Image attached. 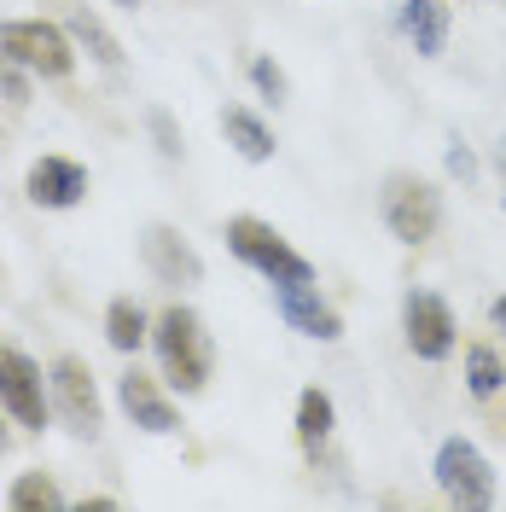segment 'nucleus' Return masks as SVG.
I'll return each mask as SVG.
<instances>
[{
    "label": "nucleus",
    "instance_id": "1",
    "mask_svg": "<svg viewBox=\"0 0 506 512\" xmlns=\"http://www.w3.org/2000/svg\"><path fill=\"white\" fill-rule=\"evenodd\" d=\"M152 373H158L181 402L187 396H204L210 379H216V338H210V326L204 315L192 309L187 297H169L158 315H152Z\"/></svg>",
    "mask_w": 506,
    "mask_h": 512
},
{
    "label": "nucleus",
    "instance_id": "2",
    "mask_svg": "<svg viewBox=\"0 0 506 512\" xmlns=\"http://www.w3.org/2000/svg\"><path fill=\"white\" fill-rule=\"evenodd\" d=\"M431 483L454 512H489L501 501V472L483 454V443L466 437V431H448L443 443L431 448Z\"/></svg>",
    "mask_w": 506,
    "mask_h": 512
},
{
    "label": "nucleus",
    "instance_id": "3",
    "mask_svg": "<svg viewBox=\"0 0 506 512\" xmlns=\"http://www.w3.org/2000/svg\"><path fill=\"white\" fill-rule=\"evenodd\" d=\"M379 222L402 251L431 245L437 227H443V187L419 169H390L379 181Z\"/></svg>",
    "mask_w": 506,
    "mask_h": 512
},
{
    "label": "nucleus",
    "instance_id": "4",
    "mask_svg": "<svg viewBox=\"0 0 506 512\" xmlns=\"http://www.w3.org/2000/svg\"><path fill=\"white\" fill-rule=\"evenodd\" d=\"M222 239H227V251L239 256V262H245V268H251L268 291L315 280V262L297 251V245H291L274 222H262V216H227Z\"/></svg>",
    "mask_w": 506,
    "mask_h": 512
},
{
    "label": "nucleus",
    "instance_id": "5",
    "mask_svg": "<svg viewBox=\"0 0 506 512\" xmlns=\"http://www.w3.org/2000/svg\"><path fill=\"white\" fill-rule=\"evenodd\" d=\"M0 64L30 70L35 82H70L82 53L59 18H0Z\"/></svg>",
    "mask_w": 506,
    "mask_h": 512
},
{
    "label": "nucleus",
    "instance_id": "6",
    "mask_svg": "<svg viewBox=\"0 0 506 512\" xmlns=\"http://www.w3.org/2000/svg\"><path fill=\"white\" fill-rule=\"evenodd\" d=\"M396 315H402V344H408L413 361L443 367V361L460 355V315L437 286H408Z\"/></svg>",
    "mask_w": 506,
    "mask_h": 512
},
{
    "label": "nucleus",
    "instance_id": "7",
    "mask_svg": "<svg viewBox=\"0 0 506 512\" xmlns=\"http://www.w3.org/2000/svg\"><path fill=\"white\" fill-rule=\"evenodd\" d=\"M47 396H53V425H64L76 443H94L105 431V396L82 355H53L47 361Z\"/></svg>",
    "mask_w": 506,
    "mask_h": 512
},
{
    "label": "nucleus",
    "instance_id": "8",
    "mask_svg": "<svg viewBox=\"0 0 506 512\" xmlns=\"http://www.w3.org/2000/svg\"><path fill=\"white\" fill-rule=\"evenodd\" d=\"M0 408L18 431L41 437L53 425V396H47V367L18 344H0Z\"/></svg>",
    "mask_w": 506,
    "mask_h": 512
},
{
    "label": "nucleus",
    "instance_id": "9",
    "mask_svg": "<svg viewBox=\"0 0 506 512\" xmlns=\"http://www.w3.org/2000/svg\"><path fill=\"white\" fill-rule=\"evenodd\" d=\"M140 268L152 274V286L169 297H187L192 286H204V256L175 222H146L140 227Z\"/></svg>",
    "mask_w": 506,
    "mask_h": 512
},
{
    "label": "nucleus",
    "instance_id": "10",
    "mask_svg": "<svg viewBox=\"0 0 506 512\" xmlns=\"http://www.w3.org/2000/svg\"><path fill=\"white\" fill-rule=\"evenodd\" d=\"M117 408H123V419L134 431H146V437H181V402H175V390H169L158 373L140 367V355L117 373Z\"/></svg>",
    "mask_w": 506,
    "mask_h": 512
},
{
    "label": "nucleus",
    "instance_id": "11",
    "mask_svg": "<svg viewBox=\"0 0 506 512\" xmlns=\"http://www.w3.org/2000/svg\"><path fill=\"white\" fill-rule=\"evenodd\" d=\"M88 187H94L88 163L64 158V152H41V158L24 169V198H30L35 210H53V216L76 210V204L88 198Z\"/></svg>",
    "mask_w": 506,
    "mask_h": 512
},
{
    "label": "nucleus",
    "instance_id": "12",
    "mask_svg": "<svg viewBox=\"0 0 506 512\" xmlns=\"http://www.w3.org/2000/svg\"><path fill=\"white\" fill-rule=\"evenodd\" d=\"M274 315H280L297 338H309V344H338V338H344V315H338V303L320 291V280L274 286Z\"/></svg>",
    "mask_w": 506,
    "mask_h": 512
},
{
    "label": "nucleus",
    "instance_id": "13",
    "mask_svg": "<svg viewBox=\"0 0 506 512\" xmlns=\"http://www.w3.org/2000/svg\"><path fill=\"white\" fill-rule=\"evenodd\" d=\"M390 30L413 47V59H443L448 35H454V12H448V0H402L390 12Z\"/></svg>",
    "mask_w": 506,
    "mask_h": 512
},
{
    "label": "nucleus",
    "instance_id": "14",
    "mask_svg": "<svg viewBox=\"0 0 506 512\" xmlns=\"http://www.w3.org/2000/svg\"><path fill=\"white\" fill-rule=\"evenodd\" d=\"M59 24H64V35L76 41V53H82V59L94 64V70L117 76V70L128 64V53H123V41H117V30H111V24L99 18L94 6H70V12H64Z\"/></svg>",
    "mask_w": 506,
    "mask_h": 512
},
{
    "label": "nucleus",
    "instance_id": "15",
    "mask_svg": "<svg viewBox=\"0 0 506 512\" xmlns=\"http://www.w3.org/2000/svg\"><path fill=\"white\" fill-rule=\"evenodd\" d=\"M222 140L239 152L245 163H274V152H280V134H274V123L256 111V105H222Z\"/></svg>",
    "mask_w": 506,
    "mask_h": 512
},
{
    "label": "nucleus",
    "instance_id": "16",
    "mask_svg": "<svg viewBox=\"0 0 506 512\" xmlns=\"http://www.w3.org/2000/svg\"><path fill=\"white\" fill-rule=\"evenodd\" d=\"M291 425H297L303 454L320 466V460H326V448H332V437H338V402H332V390H320V384L297 390V414H291Z\"/></svg>",
    "mask_w": 506,
    "mask_h": 512
},
{
    "label": "nucleus",
    "instance_id": "17",
    "mask_svg": "<svg viewBox=\"0 0 506 512\" xmlns=\"http://www.w3.org/2000/svg\"><path fill=\"white\" fill-rule=\"evenodd\" d=\"M99 332H105V344L123 355V361H134V355H146V344H152V309L140 303V297H111L105 303V320H99Z\"/></svg>",
    "mask_w": 506,
    "mask_h": 512
},
{
    "label": "nucleus",
    "instance_id": "18",
    "mask_svg": "<svg viewBox=\"0 0 506 512\" xmlns=\"http://www.w3.org/2000/svg\"><path fill=\"white\" fill-rule=\"evenodd\" d=\"M460 384H466V396H472L477 408H489V402H501L506 396V350L501 344H466L460 350Z\"/></svg>",
    "mask_w": 506,
    "mask_h": 512
},
{
    "label": "nucleus",
    "instance_id": "19",
    "mask_svg": "<svg viewBox=\"0 0 506 512\" xmlns=\"http://www.w3.org/2000/svg\"><path fill=\"white\" fill-rule=\"evenodd\" d=\"M6 507H12V512H59V507H70V495L53 483V472L30 466V472H18V478H12V489H6Z\"/></svg>",
    "mask_w": 506,
    "mask_h": 512
},
{
    "label": "nucleus",
    "instance_id": "20",
    "mask_svg": "<svg viewBox=\"0 0 506 512\" xmlns=\"http://www.w3.org/2000/svg\"><path fill=\"white\" fill-rule=\"evenodd\" d=\"M443 175L448 181H460V192H472L483 181V158H477V146L466 134H448L443 140Z\"/></svg>",
    "mask_w": 506,
    "mask_h": 512
},
{
    "label": "nucleus",
    "instance_id": "21",
    "mask_svg": "<svg viewBox=\"0 0 506 512\" xmlns=\"http://www.w3.org/2000/svg\"><path fill=\"white\" fill-rule=\"evenodd\" d=\"M245 82H251V94L268 99V105H285V99H291V76H285L268 53H251V59H245Z\"/></svg>",
    "mask_w": 506,
    "mask_h": 512
},
{
    "label": "nucleus",
    "instance_id": "22",
    "mask_svg": "<svg viewBox=\"0 0 506 512\" xmlns=\"http://www.w3.org/2000/svg\"><path fill=\"white\" fill-rule=\"evenodd\" d=\"M146 134H152V146H158L163 163H181V152H187V140H181V123H175V111H163V105H146Z\"/></svg>",
    "mask_w": 506,
    "mask_h": 512
},
{
    "label": "nucleus",
    "instance_id": "23",
    "mask_svg": "<svg viewBox=\"0 0 506 512\" xmlns=\"http://www.w3.org/2000/svg\"><path fill=\"white\" fill-rule=\"evenodd\" d=\"M30 88H35L30 70H18V64H0V105H6V111H24V105H30Z\"/></svg>",
    "mask_w": 506,
    "mask_h": 512
},
{
    "label": "nucleus",
    "instance_id": "24",
    "mask_svg": "<svg viewBox=\"0 0 506 512\" xmlns=\"http://www.w3.org/2000/svg\"><path fill=\"white\" fill-rule=\"evenodd\" d=\"M489 326L506 338V291H501V297H489Z\"/></svg>",
    "mask_w": 506,
    "mask_h": 512
},
{
    "label": "nucleus",
    "instance_id": "25",
    "mask_svg": "<svg viewBox=\"0 0 506 512\" xmlns=\"http://www.w3.org/2000/svg\"><path fill=\"white\" fill-rule=\"evenodd\" d=\"M70 507H82V512H88V507H94V512H111V507H117V495H82V501H70Z\"/></svg>",
    "mask_w": 506,
    "mask_h": 512
},
{
    "label": "nucleus",
    "instance_id": "26",
    "mask_svg": "<svg viewBox=\"0 0 506 512\" xmlns=\"http://www.w3.org/2000/svg\"><path fill=\"white\" fill-rule=\"evenodd\" d=\"M12 431H18V425H12V419H6V408H0V460H6V454H12Z\"/></svg>",
    "mask_w": 506,
    "mask_h": 512
},
{
    "label": "nucleus",
    "instance_id": "27",
    "mask_svg": "<svg viewBox=\"0 0 506 512\" xmlns=\"http://www.w3.org/2000/svg\"><path fill=\"white\" fill-rule=\"evenodd\" d=\"M495 169H501V175H506V134H501V140H495Z\"/></svg>",
    "mask_w": 506,
    "mask_h": 512
},
{
    "label": "nucleus",
    "instance_id": "28",
    "mask_svg": "<svg viewBox=\"0 0 506 512\" xmlns=\"http://www.w3.org/2000/svg\"><path fill=\"white\" fill-rule=\"evenodd\" d=\"M111 6H123V12H140V6H146V0H111Z\"/></svg>",
    "mask_w": 506,
    "mask_h": 512
},
{
    "label": "nucleus",
    "instance_id": "29",
    "mask_svg": "<svg viewBox=\"0 0 506 512\" xmlns=\"http://www.w3.org/2000/svg\"><path fill=\"white\" fill-rule=\"evenodd\" d=\"M501 210H506V175H501Z\"/></svg>",
    "mask_w": 506,
    "mask_h": 512
},
{
    "label": "nucleus",
    "instance_id": "30",
    "mask_svg": "<svg viewBox=\"0 0 506 512\" xmlns=\"http://www.w3.org/2000/svg\"><path fill=\"white\" fill-rule=\"evenodd\" d=\"M501 6H506V0H501Z\"/></svg>",
    "mask_w": 506,
    "mask_h": 512
}]
</instances>
